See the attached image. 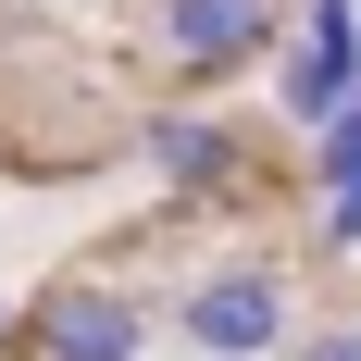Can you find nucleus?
Listing matches in <instances>:
<instances>
[{
	"instance_id": "f257e3e1",
	"label": "nucleus",
	"mask_w": 361,
	"mask_h": 361,
	"mask_svg": "<svg viewBox=\"0 0 361 361\" xmlns=\"http://www.w3.org/2000/svg\"><path fill=\"white\" fill-rule=\"evenodd\" d=\"M287 324H299L287 262H262V250L200 262V274H187V299H175V336H187L200 361H274V349H287Z\"/></svg>"
},
{
	"instance_id": "f03ea898",
	"label": "nucleus",
	"mask_w": 361,
	"mask_h": 361,
	"mask_svg": "<svg viewBox=\"0 0 361 361\" xmlns=\"http://www.w3.org/2000/svg\"><path fill=\"white\" fill-rule=\"evenodd\" d=\"M149 50H162L175 87L212 100V87H237L287 50V0H149Z\"/></svg>"
},
{
	"instance_id": "7ed1b4c3",
	"label": "nucleus",
	"mask_w": 361,
	"mask_h": 361,
	"mask_svg": "<svg viewBox=\"0 0 361 361\" xmlns=\"http://www.w3.org/2000/svg\"><path fill=\"white\" fill-rule=\"evenodd\" d=\"M349 100H361V0H299L287 50H274V112L312 137V125H336Z\"/></svg>"
},
{
	"instance_id": "20e7f679",
	"label": "nucleus",
	"mask_w": 361,
	"mask_h": 361,
	"mask_svg": "<svg viewBox=\"0 0 361 361\" xmlns=\"http://www.w3.org/2000/svg\"><path fill=\"white\" fill-rule=\"evenodd\" d=\"M13 349H25V361H137L149 349V312L112 287V274H50V287L25 299Z\"/></svg>"
},
{
	"instance_id": "39448f33",
	"label": "nucleus",
	"mask_w": 361,
	"mask_h": 361,
	"mask_svg": "<svg viewBox=\"0 0 361 361\" xmlns=\"http://www.w3.org/2000/svg\"><path fill=\"white\" fill-rule=\"evenodd\" d=\"M137 162L175 187V200H224L250 149H237V125H224V112H149V125H137Z\"/></svg>"
},
{
	"instance_id": "423d86ee",
	"label": "nucleus",
	"mask_w": 361,
	"mask_h": 361,
	"mask_svg": "<svg viewBox=\"0 0 361 361\" xmlns=\"http://www.w3.org/2000/svg\"><path fill=\"white\" fill-rule=\"evenodd\" d=\"M274 361H361V312H312V324H287Z\"/></svg>"
},
{
	"instance_id": "0eeeda50",
	"label": "nucleus",
	"mask_w": 361,
	"mask_h": 361,
	"mask_svg": "<svg viewBox=\"0 0 361 361\" xmlns=\"http://www.w3.org/2000/svg\"><path fill=\"white\" fill-rule=\"evenodd\" d=\"M312 237H324V250H361V175L324 187V224H312Z\"/></svg>"
},
{
	"instance_id": "6e6552de",
	"label": "nucleus",
	"mask_w": 361,
	"mask_h": 361,
	"mask_svg": "<svg viewBox=\"0 0 361 361\" xmlns=\"http://www.w3.org/2000/svg\"><path fill=\"white\" fill-rule=\"evenodd\" d=\"M0 13H50V0H0Z\"/></svg>"
}]
</instances>
